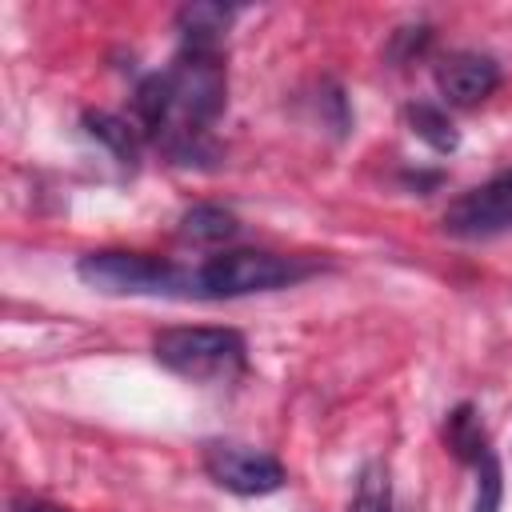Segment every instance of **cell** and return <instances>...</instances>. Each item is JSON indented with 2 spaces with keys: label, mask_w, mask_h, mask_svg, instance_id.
<instances>
[{
  "label": "cell",
  "mask_w": 512,
  "mask_h": 512,
  "mask_svg": "<svg viewBox=\"0 0 512 512\" xmlns=\"http://www.w3.org/2000/svg\"><path fill=\"white\" fill-rule=\"evenodd\" d=\"M204 472L236 496H268L284 484V464L272 452H260L252 444H232V440L204 444Z\"/></svg>",
  "instance_id": "277c9868"
},
{
  "label": "cell",
  "mask_w": 512,
  "mask_h": 512,
  "mask_svg": "<svg viewBox=\"0 0 512 512\" xmlns=\"http://www.w3.org/2000/svg\"><path fill=\"white\" fill-rule=\"evenodd\" d=\"M76 272L104 296H200L196 272L144 252H88Z\"/></svg>",
  "instance_id": "7a4b0ae2"
},
{
  "label": "cell",
  "mask_w": 512,
  "mask_h": 512,
  "mask_svg": "<svg viewBox=\"0 0 512 512\" xmlns=\"http://www.w3.org/2000/svg\"><path fill=\"white\" fill-rule=\"evenodd\" d=\"M500 496H504V472L496 452H484L476 464V504L472 512H500Z\"/></svg>",
  "instance_id": "4fadbf2b"
},
{
  "label": "cell",
  "mask_w": 512,
  "mask_h": 512,
  "mask_svg": "<svg viewBox=\"0 0 512 512\" xmlns=\"http://www.w3.org/2000/svg\"><path fill=\"white\" fill-rule=\"evenodd\" d=\"M444 232L456 240H488L512 228V168L496 172L488 184L464 192L444 212Z\"/></svg>",
  "instance_id": "5b68a950"
},
{
  "label": "cell",
  "mask_w": 512,
  "mask_h": 512,
  "mask_svg": "<svg viewBox=\"0 0 512 512\" xmlns=\"http://www.w3.org/2000/svg\"><path fill=\"white\" fill-rule=\"evenodd\" d=\"M240 224L228 208L220 204H192L184 216H180V236L192 240V244H220L228 236H236Z\"/></svg>",
  "instance_id": "8fae6325"
},
{
  "label": "cell",
  "mask_w": 512,
  "mask_h": 512,
  "mask_svg": "<svg viewBox=\"0 0 512 512\" xmlns=\"http://www.w3.org/2000/svg\"><path fill=\"white\" fill-rule=\"evenodd\" d=\"M236 8L228 4H188L176 12V28H180V48H208V52H220L224 44V28L232 20Z\"/></svg>",
  "instance_id": "52a82bcc"
},
{
  "label": "cell",
  "mask_w": 512,
  "mask_h": 512,
  "mask_svg": "<svg viewBox=\"0 0 512 512\" xmlns=\"http://www.w3.org/2000/svg\"><path fill=\"white\" fill-rule=\"evenodd\" d=\"M84 128L88 136H96L104 148H112V156L120 164H136L140 160V128L128 124L124 116H112V112H84Z\"/></svg>",
  "instance_id": "9c48e42d"
},
{
  "label": "cell",
  "mask_w": 512,
  "mask_h": 512,
  "mask_svg": "<svg viewBox=\"0 0 512 512\" xmlns=\"http://www.w3.org/2000/svg\"><path fill=\"white\" fill-rule=\"evenodd\" d=\"M16 512H64V508H56V504H48V500H20Z\"/></svg>",
  "instance_id": "5bb4252c"
},
{
  "label": "cell",
  "mask_w": 512,
  "mask_h": 512,
  "mask_svg": "<svg viewBox=\"0 0 512 512\" xmlns=\"http://www.w3.org/2000/svg\"><path fill=\"white\" fill-rule=\"evenodd\" d=\"M392 512H408V508H392Z\"/></svg>",
  "instance_id": "9a60e30c"
},
{
  "label": "cell",
  "mask_w": 512,
  "mask_h": 512,
  "mask_svg": "<svg viewBox=\"0 0 512 512\" xmlns=\"http://www.w3.org/2000/svg\"><path fill=\"white\" fill-rule=\"evenodd\" d=\"M392 484H388V468L380 460H372L360 480H356V496H352V508L348 512H392Z\"/></svg>",
  "instance_id": "7c38bea8"
},
{
  "label": "cell",
  "mask_w": 512,
  "mask_h": 512,
  "mask_svg": "<svg viewBox=\"0 0 512 512\" xmlns=\"http://www.w3.org/2000/svg\"><path fill=\"white\" fill-rule=\"evenodd\" d=\"M444 444L464 464H480V456L492 452L488 448V436H484V424H480V416H476L472 404H460V408L448 412V420H444Z\"/></svg>",
  "instance_id": "ba28073f"
},
{
  "label": "cell",
  "mask_w": 512,
  "mask_h": 512,
  "mask_svg": "<svg viewBox=\"0 0 512 512\" xmlns=\"http://www.w3.org/2000/svg\"><path fill=\"white\" fill-rule=\"evenodd\" d=\"M312 272H316V264L300 260V256L236 248V252H220L208 264H200L196 280H200V296L232 300V296H252V292H272V288L296 284V280H304Z\"/></svg>",
  "instance_id": "3957f363"
},
{
  "label": "cell",
  "mask_w": 512,
  "mask_h": 512,
  "mask_svg": "<svg viewBox=\"0 0 512 512\" xmlns=\"http://www.w3.org/2000/svg\"><path fill=\"white\" fill-rule=\"evenodd\" d=\"M404 116H408L412 136H420L432 152L448 156V152H456V148H460V132H456V124L448 120V112H444V108L416 100V104H408V108H404Z\"/></svg>",
  "instance_id": "30bf717a"
},
{
  "label": "cell",
  "mask_w": 512,
  "mask_h": 512,
  "mask_svg": "<svg viewBox=\"0 0 512 512\" xmlns=\"http://www.w3.org/2000/svg\"><path fill=\"white\" fill-rule=\"evenodd\" d=\"M436 88L448 104L472 108L500 88V64L484 52H452L436 64Z\"/></svg>",
  "instance_id": "8992f818"
},
{
  "label": "cell",
  "mask_w": 512,
  "mask_h": 512,
  "mask_svg": "<svg viewBox=\"0 0 512 512\" xmlns=\"http://www.w3.org/2000/svg\"><path fill=\"white\" fill-rule=\"evenodd\" d=\"M152 356L192 384H232L248 368V344L236 328H164L152 340Z\"/></svg>",
  "instance_id": "6da1fadb"
}]
</instances>
